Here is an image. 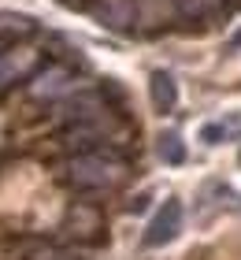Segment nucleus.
Instances as JSON below:
<instances>
[{"label": "nucleus", "mask_w": 241, "mask_h": 260, "mask_svg": "<svg viewBox=\"0 0 241 260\" xmlns=\"http://www.w3.org/2000/svg\"><path fill=\"white\" fill-rule=\"evenodd\" d=\"M59 179L78 193H96V190H119L130 179V168L119 156H108V152H82V156L63 160Z\"/></svg>", "instance_id": "nucleus-1"}, {"label": "nucleus", "mask_w": 241, "mask_h": 260, "mask_svg": "<svg viewBox=\"0 0 241 260\" xmlns=\"http://www.w3.org/2000/svg\"><path fill=\"white\" fill-rule=\"evenodd\" d=\"M59 242L71 245V249L93 253L104 242V212L93 201H71L59 212Z\"/></svg>", "instance_id": "nucleus-2"}, {"label": "nucleus", "mask_w": 241, "mask_h": 260, "mask_svg": "<svg viewBox=\"0 0 241 260\" xmlns=\"http://www.w3.org/2000/svg\"><path fill=\"white\" fill-rule=\"evenodd\" d=\"M78 93V78L67 63H45L38 75L26 82V97L33 104H59Z\"/></svg>", "instance_id": "nucleus-3"}, {"label": "nucleus", "mask_w": 241, "mask_h": 260, "mask_svg": "<svg viewBox=\"0 0 241 260\" xmlns=\"http://www.w3.org/2000/svg\"><path fill=\"white\" fill-rule=\"evenodd\" d=\"M41 67H45V49H38V45L4 49L0 52V97H8L15 86H26Z\"/></svg>", "instance_id": "nucleus-4"}, {"label": "nucleus", "mask_w": 241, "mask_h": 260, "mask_svg": "<svg viewBox=\"0 0 241 260\" xmlns=\"http://www.w3.org/2000/svg\"><path fill=\"white\" fill-rule=\"evenodd\" d=\"M182 231V205L178 201H167V205H160V212L152 216L149 231H145V249H160V245H167L175 238V234Z\"/></svg>", "instance_id": "nucleus-5"}, {"label": "nucleus", "mask_w": 241, "mask_h": 260, "mask_svg": "<svg viewBox=\"0 0 241 260\" xmlns=\"http://www.w3.org/2000/svg\"><path fill=\"white\" fill-rule=\"evenodd\" d=\"M93 19L100 22V26L115 30V34H126V30L137 26V4L134 0H96Z\"/></svg>", "instance_id": "nucleus-6"}, {"label": "nucleus", "mask_w": 241, "mask_h": 260, "mask_svg": "<svg viewBox=\"0 0 241 260\" xmlns=\"http://www.w3.org/2000/svg\"><path fill=\"white\" fill-rule=\"evenodd\" d=\"M137 4V30L141 34H160L178 19L175 0H134Z\"/></svg>", "instance_id": "nucleus-7"}, {"label": "nucleus", "mask_w": 241, "mask_h": 260, "mask_svg": "<svg viewBox=\"0 0 241 260\" xmlns=\"http://www.w3.org/2000/svg\"><path fill=\"white\" fill-rule=\"evenodd\" d=\"M30 38H38V19L22 15V11H0V41L8 49L26 45Z\"/></svg>", "instance_id": "nucleus-8"}, {"label": "nucleus", "mask_w": 241, "mask_h": 260, "mask_svg": "<svg viewBox=\"0 0 241 260\" xmlns=\"http://www.w3.org/2000/svg\"><path fill=\"white\" fill-rule=\"evenodd\" d=\"M175 11L182 22H215L226 15V0H175Z\"/></svg>", "instance_id": "nucleus-9"}, {"label": "nucleus", "mask_w": 241, "mask_h": 260, "mask_svg": "<svg viewBox=\"0 0 241 260\" xmlns=\"http://www.w3.org/2000/svg\"><path fill=\"white\" fill-rule=\"evenodd\" d=\"M149 97H152V108L167 115V112H175V104H178V86H175V78L167 75V71H152V78H149Z\"/></svg>", "instance_id": "nucleus-10"}, {"label": "nucleus", "mask_w": 241, "mask_h": 260, "mask_svg": "<svg viewBox=\"0 0 241 260\" xmlns=\"http://www.w3.org/2000/svg\"><path fill=\"white\" fill-rule=\"evenodd\" d=\"M156 152H160V160L171 164V168H178V164L186 160V145H182V138H178L175 130L160 134V141H156Z\"/></svg>", "instance_id": "nucleus-11"}, {"label": "nucleus", "mask_w": 241, "mask_h": 260, "mask_svg": "<svg viewBox=\"0 0 241 260\" xmlns=\"http://www.w3.org/2000/svg\"><path fill=\"white\" fill-rule=\"evenodd\" d=\"M197 138L204 141V145H219V141L230 138V130H226V123H204Z\"/></svg>", "instance_id": "nucleus-12"}, {"label": "nucleus", "mask_w": 241, "mask_h": 260, "mask_svg": "<svg viewBox=\"0 0 241 260\" xmlns=\"http://www.w3.org/2000/svg\"><path fill=\"white\" fill-rule=\"evenodd\" d=\"M59 8H71V11H93L96 0H56Z\"/></svg>", "instance_id": "nucleus-13"}, {"label": "nucleus", "mask_w": 241, "mask_h": 260, "mask_svg": "<svg viewBox=\"0 0 241 260\" xmlns=\"http://www.w3.org/2000/svg\"><path fill=\"white\" fill-rule=\"evenodd\" d=\"M145 205H149V197H145V193H141V197H134V205H130V212H141Z\"/></svg>", "instance_id": "nucleus-14"}, {"label": "nucleus", "mask_w": 241, "mask_h": 260, "mask_svg": "<svg viewBox=\"0 0 241 260\" xmlns=\"http://www.w3.org/2000/svg\"><path fill=\"white\" fill-rule=\"evenodd\" d=\"M230 49H241V30H237L234 38H230Z\"/></svg>", "instance_id": "nucleus-15"}, {"label": "nucleus", "mask_w": 241, "mask_h": 260, "mask_svg": "<svg viewBox=\"0 0 241 260\" xmlns=\"http://www.w3.org/2000/svg\"><path fill=\"white\" fill-rule=\"evenodd\" d=\"M230 4H241V0H230Z\"/></svg>", "instance_id": "nucleus-16"}, {"label": "nucleus", "mask_w": 241, "mask_h": 260, "mask_svg": "<svg viewBox=\"0 0 241 260\" xmlns=\"http://www.w3.org/2000/svg\"><path fill=\"white\" fill-rule=\"evenodd\" d=\"M237 160H241V156H237Z\"/></svg>", "instance_id": "nucleus-17"}]
</instances>
